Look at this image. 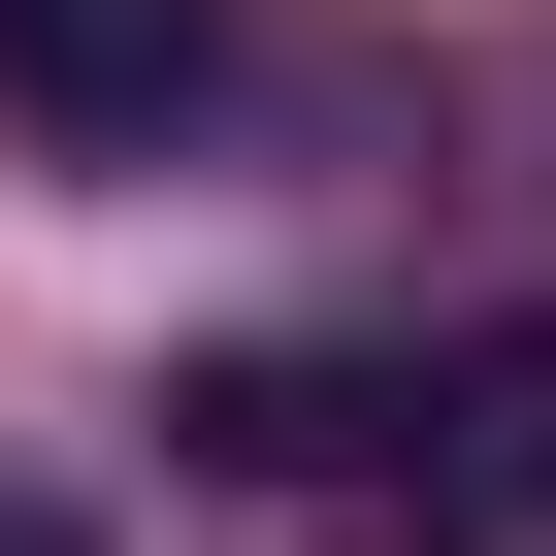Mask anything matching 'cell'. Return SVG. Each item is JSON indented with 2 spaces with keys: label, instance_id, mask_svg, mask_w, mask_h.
I'll return each mask as SVG.
<instances>
[{
  "label": "cell",
  "instance_id": "obj_1",
  "mask_svg": "<svg viewBox=\"0 0 556 556\" xmlns=\"http://www.w3.org/2000/svg\"><path fill=\"white\" fill-rule=\"evenodd\" d=\"M361 556H556V328H458V361L393 393V491H361Z\"/></svg>",
  "mask_w": 556,
  "mask_h": 556
},
{
  "label": "cell",
  "instance_id": "obj_2",
  "mask_svg": "<svg viewBox=\"0 0 556 556\" xmlns=\"http://www.w3.org/2000/svg\"><path fill=\"white\" fill-rule=\"evenodd\" d=\"M229 99V0H0V131H66V164H164Z\"/></svg>",
  "mask_w": 556,
  "mask_h": 556
},
{
  "label": "cell",
  "instance_id": "obj_3",
  "mask_svg": "<svg viewBox=\"0 0 556 556\" xmlns=\"http://www.w3.org/2000/svg\"><path fill=\"white\" fill-rule=\"evenodd\" d=\"M164 426H197V491H393V393L361 361H197Z\"/></svg>",
  "mask_w": 556,
  "mask_h": 556
}]
</instances>
